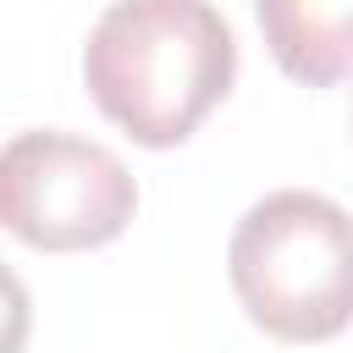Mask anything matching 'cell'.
<instances>
[{
    "label": "cell",
    "instance_id": "1",
    "mask_svg": "<svg viewBox=\"0 0 353 353\" xmlns=\"http://www.w3.org/2000/svg\"><path fill=\"white\" fill-rule=\"evenodd\" d=\"M232 77L237 39L210 0H110L83 44L99 116L143 149L188 143Z\"/></svg>",
    "mask_w": 353,
    "mask_h": 353
},
{
    "label": "cell",
    "instance_id": "2",
    "mask_svg": "<svg viewBox=\"0 0 353 353\" xmlns=\"http://www.w3.org/2000/svg\"><path fill=\"white\" fill-rule=\"evenodd\" d=\"M243 314L276 342H331L353 325V215L309 188L243 210L226 243Z\"/></svg>",
    "mask_w": 353,
    "mask_h": 353
},
{
    "label": "cell",
    "instance_id": "3",
    "mask_svg": "<svg viewBox=\"0 0 353 353\" xmlns=\"http://www.w3.org/2000/svg\"><path fill=\"white\" fill-rule=\"evenodd\" d=\"M138 182L116 149L77 132H17L0 143V226L39 254H88L127 232Z\"/></svg>",
    "mask_w": 353,
    "mask_h": 353
},
{
    "label": "cell",
    "instance_id": "4",
    "mask_svg": "<svg viewBox=\"0 0 353 353\" xmlns=\"http://www.w3.org/2000/svg\"><path fill=\"white\" fill-rule=\"evenodd\" d=\"M276 66L309 88L353 72V0H254Z\"/></svg>",
    "mask_w": 353,
    "mask_h": 353
},
{
    "label": "cell",
    "instance_id": "5",
    "mask_svg": "<svg viewBox=\"0 0 353 353\" xmlns=\"http://www.w3.org/2000/svg\"><path fill=\"white\" fill-rule=\"evenodd\" d=\"M28 325H33L28 287H22V276H17L11 265H0V353H22Z\"/></svg>",
    "mask_w": 353,
    "mask_h": 353
}]
</instances>
